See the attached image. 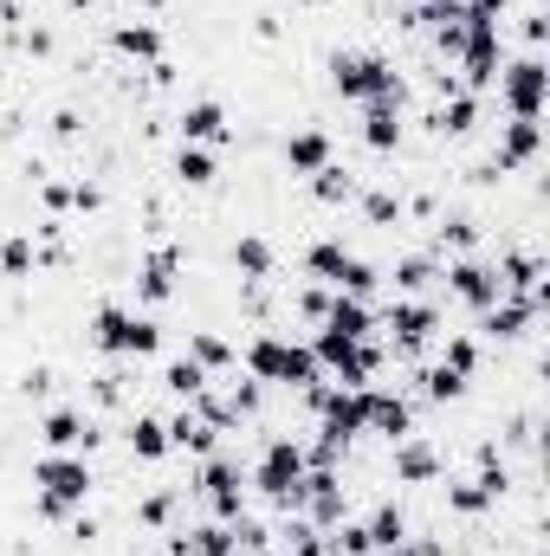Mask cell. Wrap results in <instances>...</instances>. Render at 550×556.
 Here are the masks:
<instances>
[{"label": "cell", "mask_w": 550, "mask_h": 556, "mask_svg": "<svg viewBox=\"0 0 550 556\" xmlns=\"http://www.w3.org/2000/svg\"><path fill=\"white\" fill-rule=\"evenodd\" d=\"M389 285H396V298H434L440 291V260L427 247H414V253H402L389 266Z\"/></svg>", "instance_id": "cell-19"}, {"label": "cell", "mask_w": 550, "mask_h": 556, "mask_svg": "<svg viewBox=\"0 0 550 556\" xmlns=\"http://www.w3.org/2000/svg\"><path fill=\"white\" fill-rule=\"evenodd\" d=\"M492 91H499V111H505V117H545V91H550L545 59H538V52L505 59L499 78H492Z\"/></svg>", "instance_id": "cell-6"}, {"label": "cell", "mask_w": 550, "mask_h": 556, "mask_svg": "<svg viewBox=\"0 0 550 556\" xmlns=\"http://www.w3.org/2000/svg\"><path fill=\"white\" fill-rule=\"evenodd\" d=\"M357 188H363V175H357L350 162H324V168L311 175V201H317V207H343V201H357Z\"/></svg>", "instance_id": "cell-28"}, {"label": "cell", "mask_w": 550, "mask_h": 556, "mask_svg": "<svg viewBox=\"0 0 550 556\" xmlns=\"http://www.w3.org/2000/svg\"><path fill=\"white\" fill-rule=\"evenodd\" d=\"M357 201H363V227H402V220H409V194L389 188V181L357 188Z\"/></svg>", "instance_id": "cell-24"}, {"label": "cell", "mask_w": 550, "mask_h": 556, "mask_svg": "<svg viewBox=\"0 0 550 556\" xmlns=\"http://www.w3.org/2000/svg\"><path fill=\"white\" fill-rule=\"evenodd\" d=\"M98 207H104V188L78 175V181H72V214H98Z\"/></svg>", "instance_id": "cell-35"}, {"label": "cell", "mask_w": 550, "mask_h": 556, "mask_svg": "<svg viewBox=\"0 0 550 556\" xmlns=\"http://www.w3.org/2000/svg\"><path fill=\"white\" fill-rule=\"evenodd\" d=\"M389 324V363H421V350L440 337V298H389L383 304Z\"/></svg>", "instance_id": "cell-4"}, {"label": "cell", "mask_w": 550, "mask_h": 556, "mask_svg": "<svg viewBox=\"0 0 550 556\" xmlns=\"http://www.w3.org/2000/svg\"><path fill=\"white\" fill-rule=\"evenodd\" d=\"M124 446H130V459H142V466H162V459H168V420L149 415V408H130Z\"/></svg>", "instance_id": "cell-18"}, {"label": "cell", "mask_w": 550, "mask_h": 556, "mask_svg": "<svg viewBox=\"0 0 550 556\" xmlns=\"http://www.w3.org/2000/svg\"><path fill=\"white\" fill-rule=\"evenodd\" d=\"M324 72H330V91H337L343 104H376V98L409 104V78H402L396 59L376 52V46H337V52L324 59Z\"/></svg>", "instance_id": "cell-1"}, {"label": "cell", "mask_w": 550, "mask_h": 556, "mask_svg": "<svg viewBox=\"0 0 550 556\" xmlns=\"http://www.w3.org/2000/svg\"><path fill=\"white\" fill-rule=\"evenodd\" d=\"M91 402H98L104 415L130 408V402H137V363H130V356H111V369L91 376Z\"/></svg>", "instance_id": "cell-21"}, {"label": "cell", "mask_w": 550, "mask_h": 556, "mask_svg": "<svg viewBox=\"0 0 550 556\" xmlns=\"http://www.w3.org/2000/svg\"><path fill=\"white\" fill-rule=\"evenodd\" d=\"M182 266H188V253H182L175 240H162V247H149V253H142L137 278H130L142 311H155V304H168V298H175V278H182Z\"/></svg>", "instance_id": "cell-11"}, {"label": "cell", "mask_w": 550, "mask_h": 556, "mask_svg": "<svg viewBox=\"0 0 550 556\" xmlns=\"http://www.w3.org/2000/svg\"><path fill=\"white\" fill-rule=\"evenodd\" d=\"M291 311L317 330V324H324V311H330V291H324V285H298V291H291Z\"/></svg>", "instance_id": "cell-34"}, {"label": "cell", "mask_w": 550, "mask_h": 556, "mask_svg": "<svg viewBox=\"0 0 550 556\" xmlns=\"http://www.w3.org/2000/svg\"><path fill=\"white\" fill-rule=\"evenodd\" d=\"M363 408H370V433L376 440H402V433H414V402L402 395V389H383V382H370L363 389Z\"/></svg>", "instance_id": "cell-15"}, {"label": "cell", "mask_w": 550, "mask_h": 556, "mask_svg": "<svg viewBox=\"0 0 550 556\" xmlns=\"http://www.w3.org/2000/svg\"><path fill=\"white\" fill-rule=\"evenodd\" d=\"M208 382H214V376H208L201 363H188V356L162 363V395H168V402H182V408H188V402H195V395H201Z\"/></svg>", "instance_id": "cell-33"}, {"label": "cell", "mask_w": 550, "mask_h": 556, "mask_svg": "<svg viewBox=\"0 0 550 556\" xmlns=\"http://www.w3.org/2000/svg\"><path fill=\"white\" fill-rule=\"evenodd\" d=\"M33 518L39 525H65L72 511H85L91 505V492H98V472H91V459L85 453H39L33 459Z\"/></svg>", "instance_id": "cell-2"}, {"label": "cell", "mask_w": 550, "mask_h": 556, "mask_svg": "<svg viewBox=\"0 0 550 556\" xmlns=\"http://www.w3.org/2000/svg\"><path fill=\"white\" fill-rule=\"evenodd\" d=\"M440 498H447V518H460V525H479L486 511H499V498H492L479 479H447Z\"/></svg>", "instance_id": "cell-25"}, {"label": "cell", "mask_w": 550, "mask_h": 556, "mask_svg": "<svg viewBox=\"0 0 550 556\" xmlns=\"http://www.w3.org/2000/svg\"><path fill=\"white\" fill-rule=\"evenodd\" d=\"M65 7H72V13H85V7H98V0H65Z\"/></svg>", "instance_id": "cell-36"}, {"label": "cell", "mask_w": 550, "mask_h": 556, "mask_svg": "<svg viewBox=\"0 0 550 556\" xmlns=\"http://www.w3.org/2000/svg\"><path fill=\"white\" fill-rule=\"evenodd\" d=\"M39 273V247H33V233L26 227H7V240H0V278H33Z\"/></svg>", "instance_id": "cell-31"}, {"label": "cell", "mask_w": 550, "mask_h": 556, "mask_svg": "<svg viewBox=\"0 0 550 556\" xmlns=\"http://www.w3.org/2000/svg\"><path fill=\"white\" fill-rule=\"evenodd\" d=\"M175 137L182 142H208V149H227V142H240V130H234V117H227L221 98H195V104L175 111Z\"/></svg>", "instance_id": "cell-13"}, {"label": "cell", "mask_w": 550, "mask_h": 556, "mask_svg": "<svg viewBox=\"0 0 550 556\" xmlns=\"http://www.w3.org/2000/svg\"><path fill=\"white\" fill-rule=\"evenodd\" d=\"M130 556H142V551H130Z\"/></svg>", "instance_id": "cell-37"}, {"label": "cell", "mask_w": 550, "mask_h": 556, "mask_svg": "<svg viewBox=\"0 0 550 556\" xmlns=\"http://www.w3.org/2000/svg\"><path fill=\"white\" fill-rule=\"evenodd\" d=\"M402 111H409V104H389V98L363 104V149H370V155H396V149H402V137H409Z\"/></svg>", "instance_id": "cell-17"}, {"label": "cell", "mask_w": 550, "mask_h": 556, "mask_svg": "<svg viewBox=\"0 0 550 556\" xmlns=\"http://www.w3.org/2000/svg\"><path fill=\"white\" fill-rule=\"evenodd\" d=\"M324 330H337V337H350V343H370V337H376V311H370L363 298H343V291H330Z\"/></svg>", "instance_id": "cell-23"}, {"label": "cell", "mask_w": 550, "mask_h": 556, "mask_svg": "<svg viewBox=\"0 0 550 556\" xmlns=\"http://www.w3.org/2000/svg\"><path fill=\"white\" fill-rule=\"evenodd\" d=\"M440 369H453L460 382H479V337L473 330H447V343H440V356H434Z\"/></svg>", "instance_id": "cell-32"}, {"label": "cell", "mask_w": 550, "mask_h": 556, "mask_svg": "<svg viewBox=\"0 0 550 556\" xmlns=\"http://www.w3.org/2000/svg\"><path fill=\"white\" fill-rule=\"evenodd\" d=\"M182 505H188V485H155L149 498H137V525L142 531H175V518H182Z\"/></svg>", "instance_id": "cell-26"}, {"label": "cell", "mask_w": 550, "mask_h": 556, "mask_svg": "<svg viewBox=\"0 0 550 556\" xmlns=\"http://www.w3.org/2000/svg\"><path fill=\"white\" fill-rule=\"evenodd\" d=\"M492 162L505 175H532L545 162V117H505L492 137Z\"/></svg>", "instance_id": "cell-10"}, {"label": "cell", "mask_w": 550, "mask_h": 556, "mask_svg": "<svg viewBox=\"0 0 550 556\" xmlns=\"http://www.w3.org/2000/svg\"><path fill=\"white\" fill-rule=\"evenodd\" d=\"M39 446H46V453H98V446H104V420L85 415V408H72V402H52V408L39 415Z\"/></svg>", "instance_id": "cell-7"}, {"label": "cell", "mask_w": 550, "mask_h": 556, "mask_svg": "<svg viewBox=\"0 0 550 556\" xmlns=\"http://www.w3.org/2000/svg\"><path fill=\"white\" fill-rule=\"evenodd\" d=\"M188 498H208V511H214L221 525H234V518L247 511V466L214 446V453L201 459V472L188 479Z\"/></svg>", "instance_id": "cell-5"}, {"label": "cell", "mask_w": 550, "mask_h": 556, "mask_svg": "<svg viewBox=\"0 0 550 556\" xmlns=\"http://www.w3.org/2000/svg\"><path fill=\"white\" fill-rule=\"evenodd\" d=\"M538 298H512V291H499L486 311H479V324H473V337H486V343H532L538 337Z\"/></svg>", "instance_id": "cell-8"}, {"label": "cell", "mask_w": 550, "mask_h": 556, "mask_svg": "<svg viewBox=\"0 0 550 556\" xmlns=\"http://www.w3.org/2000/svg\"><path fill=\"white\" fill-rule=\"evenodd\" d=\"M168 420V453H188V459H208L214 446H221V433L214 427H201V420L188 415V408H175V415H162Z\"/></svg>", "instance_id": "cell-27"}, {"label": "cell", "mask_w": 550, "mask_h": 556, "mask_svg": "<svg viewBox=\"0 0 550 556\" xmlns=\"http://www.w3.org/2000/svg\"><path fill=\"white\" fill-rule=\"evenodd\" d=\"M111 52L149 72V65H162V59H168V39H162V26H155V20H142V13H137V20H111Z\"/></svg>", "instance_id": "cell-14"}, {"label": "cell", "mask_w": 550, "mask_h": 556, "mask_svg": "<svg viewBox=\"0 0 550 556\" xmlns=\"http://www.w3.org/2000/svg\"><path fill=\"white\" fill-rule=\"evenodd\" d=\"M227 266L240 273V285H273L278 247L266 240V233H240V240H234V253H227Z\"/></svg>", "instance_id": "cell-20"}, {"label": "cell", "mask_w": 550, "mask_h": 556, "mask_svg": "<svg viewBox=\"0 0 550 556\" xmlns=\"http://www.w3.org/2000/svg\"><path fill=\"white\" fill-rule=\"evenodd\" d=\"M188 363H201L208 376H234L240 369V350L221 330H188Z\"/></svg>", "instance_id": "cell-29"}, {"label": "cell", "mask_w": 550, "mask_h": 556, "mask_svg": "<svg viewBox=\"0 0 550 556\" xmlns=\"http://www.w3.org/2000/svg\"><path fill=\"white\" fill-rule=\"evenodd\" d=\"M168 175H175L182 188H214V181H221V149H208V142H182V149L168 155Z\"/></svg>", "instance_id": "cell-22"}, {"label": "cell", "mask_w": 550, "mask_h": 556, "mask_svg": "<svg viewBox=\"0 0 550 556\" xmlns=\"http://www.w3.org/2000/svg\"><path fill=\"white\" fill-rule=\"evenodd\" d=\"M91 350L98 356H155L162 350V317H149L137 304H124V298H104L98 311H91Z\"/></svg>", "instance_id": "cell-3"}, {"label": "cell", "mask_w": 550, "mask_h": 556, "mask_svg": "<svg viewBox=\"0 0 550 556\" xmlns=\"http://www.w3.org/2000/svg\"><path fill=\"white\" fill-rule=\"evenodd\" d=\"M363 531H370V551L389 556L396 544H402V538H409V511H402L396 498H383V505H376V511L363 518Z\"/></svg>", "instance_id": "cell-30"}, {"label": "cell", "mask_w": 550, "mask_h": 556, "mask_svg": "<svg viewBox=\"0 0 550 556\" xmlns=\"http://www.w3.org/2000/svg\"><path fill=\"white\" fill-rule=\"evenodd\" d=\"M324 162H337L330 124H304V130H291V137H285V168H291V175H304V181H311Z\"/></svg>", "instance_id": "cell-16"}, {"label": "cell", "mask_w": 550, "mask_h": 556, "mask_svg": "<svg viewBox=\"0 0 550 556\" xmlns=\"http://www.w3.org/2000/svg\"><path fill=\"white\" fill-rule=\"evenodd\" d=\"M440 291H447V298H460V304L479 317V311L499 298V273H492V260H486V253H460V260H447V266H440Z\"/></svg>", "instance_id": "cell-9"}, {"label": "cell", "mask_w": 550, "mask_h": 556, "mask_svg": "<svg viewBox=\"0 0 550 556\" xmlns=\"http://www.w3.org/2000/svg\"><path fill=\"white\" fill-rule=\"evenodd\" d=\"M389 466H396V485H440V479H447V453H440L421 427L389 446Z\"/></svg>", "instance_id": "cell-12"}]
</instances>
